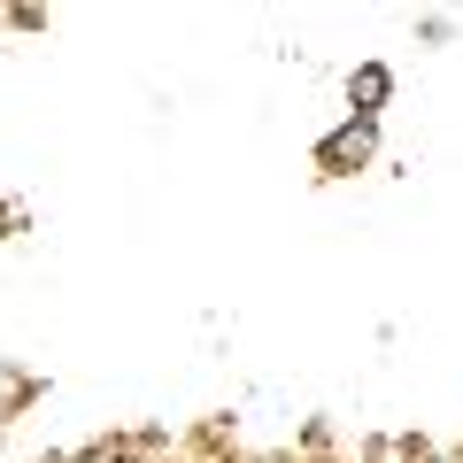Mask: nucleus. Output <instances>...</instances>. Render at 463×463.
<instances>
[{"mask_svg": "<svg viewBox=\"0 0 463 463\" xmlns=\"http://www.w3.org/2000/svg\"><path fill=\"white\" fill-rule=\"evenodd\" d=\"M364 155H371V124H347L325 139V163H364Z\"/></svg>", "mask_w": 463, "mask_h": 463, "instance_id": "nucleus-1", "label": "nucleus"}, {"mask_svg": "<svg viewBox=\"0 0 463 463\" xmlns=\"http://www.w3.org/2000/svg\"><path fill=\"white\" fill-rule=\"evenodd\" d=\"M355 100H364V109H379V100H386V70H379V62L355 70Z\"/></svg>", "mask_w": 463, "mask_h": 463, "instance_id": "nucleus-2", "label": "nucleus"}]
</instances>
